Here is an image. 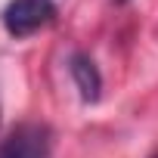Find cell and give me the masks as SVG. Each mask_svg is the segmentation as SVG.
I'll use <instances>...</instances> for the list:
<instances>
[{"label": "cell", "instance_id": "7a4b0ae2", "mask_svg": "<svg viewBox=\"0 0 158 158\" xmlns=\"http://www.w3.org/2000/svg\"><path fill=\"white\" fill-rule=\"evenodd\" d=\"M53 133L47 124H22L0 143V158H50Z\"/></svg>", "mask_w": 158, "mask_h": 158}, {"label": "cell", "instance_id": "5b68a950", "mask_svg": "<svg viewBox=\"0 0 158 158\" xmlns=\"http://www.w3.org/2000/svg\"><path fill=\"white\" fill-rule=\"evenodd\" d=\"M155 158H158V155H155Z\"/></svg>", "mask_w": 158, "mask_h": 158}, {"label": "cell", "instance_id": "277c9868", "mask_svg": "<svg viewBox=\"0 0 158 158\" xmlns=\"http://www.w3.org/2000/svg\"><path fill=\"white\" fill-rule=\"evenodd\" d=\"M118 3H127V0H118Z\"/></svg>", "mask_w": 158, "mask_h": 158}, {"label": "cell", "instance_id": "3957f363", "mask_svg": "<svg viewBox=\"0 0 158 158\" xmlns=\"http://www.w3.org/2000/svg\"><path fill=\"white\" fill-rule=\"evenodd\" d=\"M68 74H71L77 93H81V99H84L87 106H90V102H99V96H102V74H99L96 62H93L87 53H71V59H68Z\"/></svg>", "mask_w": 158, "mask_h": 158}, {"label": "cell", "instance_id": "6da1fadb", "mask_svg": "<svg viewBox=\"0 0 158 158\" xmlns=\"http://www.w3.org/2000/svg\"><path fill=\"white\" fill-rule=\"evenodd\" d=\"M0 19L10 37H28L56 19V3L53 0H10Z\"/></svg>", "mask_w": 158, "mask_h": 158}]
</instances>
